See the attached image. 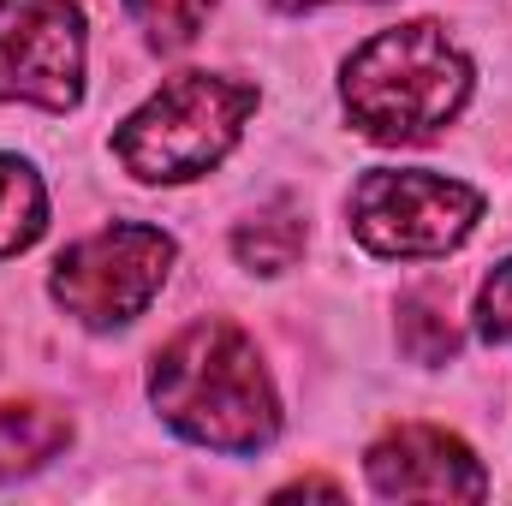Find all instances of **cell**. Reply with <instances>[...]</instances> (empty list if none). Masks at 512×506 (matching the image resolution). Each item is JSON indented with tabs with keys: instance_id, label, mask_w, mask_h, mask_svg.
I'll return each instance as SVG.
<instances>
[{
	"instance_id": "cell-14",
	"label": "cell",
	"mask_w": 512,
	"mask_h": 506,
	"mask_svg": "<svg viewBox=\"0 0 512 506\" xmlns=\"http://www.w3.org/2000/svg\"><path fill=\"white\" fill-rule=\"evenodd\" d=\"M268 6H280V12H304V6H316V0H268Z\"/></svg>"
},
{
	"instance_id": "cell-10",
	"label": "cell",
	"mask_w": 512,
	"mask_h": 506,
	"mask_svg": "<svg viewBox=\"0 0 512 506\" xmlns=\"http://www.w3.org/2000/svg\"><path fill=\"white\" fill-rule=\"evenodd\" d=\"M48 227V191L42 179L18 161V155H0V256L30 251Z\"/></svg>"
},
{
	"instance_id": "cell-4",
	"label": "cell",
	"mask_w": 512,
	"mask_h": 506,
	"mask_svg": "<svg viewBox=\"0 0 512 506\" xmlns=\"http://www.w3.org/2000/svg\"><path fill=\"white\" fill-rule=\"evenodd\" d=\"M167 268H173V239L161 227L120 221V227H102V233L78 239L60 256L54 274H48V292L84 328H126L167 286Z\"/></svg>"
},
{
	"instance_id": "cell-6",
	"label": "cell",
	"mask_w": 512,
	"mask_h": 506,
	"mask_svg": "<svg viewBox=\"0 0 512 506\" xmlns=\"http://www.w3.org/2000/svg\"><path fill=\"white\" fill-rule=\"evenodd\" d=\"M84 96L78 0H0V102L66 114Z\"/></svg>"
},
{
	"instance_id": "cell-11",
	"label": "cell",
	"mask_w": 512,
	"mask_h": 506,
	"mask_svg": "<svg viewBox=\"0 0 512 506\" xmlns=\"http://www.w3.org/2000/svg\"><path fill=\"white\" fill-rule=\"evenodd\" d=\"M399 346L417 364H447L459 352V328H453V304L435 286H417L399 298Z\"/></svg>"
},
{
	"instance_id": "cell-3",
	"label": "cell",
	"mask_w": 512,
	"mask_h": 506,
	"mask_svg": "<svg viewBox=\"0 0 512 506\" xmlns=\"http://www.w3.org/2000/svg\"><path fill=\"white\" fill-rule=\"evenodd\" d=\"M251 108V84L215 78V72H179L120 126L114 149L126 173H137L143 185H185V179H203L239 143Z\"/></svg>"
},
{
	"instance_id": "cell-12",
	"label": "cell",
	"mask_w": 512,
	"mask_h": 506,
	"mask_svg": "<svg viewBox=\"0 0 512 506\" xmlns=\"http://www.w3.org/2000/svg\"><path fill=\"white\" fill-rule=\"evenodd\" d=\"M126 6L155 48H185V42H197L215 0H126Z\"/></svg>"
},
{
	"instance_id": "cell-13",
	"label": "cell",
	"mask_w": 512,
	"mask_h": 506,
	"mask_svg": "<svg viewBox=\"0 0 512 506\" xmlns=\"http://www.w3.org/2000/svg\"><path fill=\"white\" fill-rule=\"evenodd\" d=\"M477 334L512 346V256L483 280V292H477Z\"/></svg>"
},
{
	"instance_id": "cell-2",
	"label": "cell",
	"mask_w": 512,
	"mask_h": 506,
	"mask_svg": "<svg viewBox=\"0 0 512 506\" xmlns=\"http://www.w3.org/2000/svg\"><path fill=\"white\" fill-rule=\"evenodd\" d=\"M352 126L376 143H423L471 96V60L429 18L370 36L340 78Z\"/></svg>"
},
{
	"instance_id": "cell-7",
	"label": "cell",
	"mask_w": 512,
	"mask_h": 506,
	"mask_svg": "<svg viewBox=\"0 0 512 506\" xmlns=\"http://www.w3.org/2000/svg\"><path fill=\"white\" fill-rule=\"evenodd\" d=\"M364 471H370V489L387 495V501H483L489 495V477H483L477 453L459 435L429 429V423L387 429L370 447Z\"/></svg>"
},
{
	"instance_id": "cell-9",
	"label": "cell",
	"mask_w": 512,
	"mask_h": 506,
	"mask_svg": "<svg viewBox=\"0 0 512 506\" xmlns=\"http://www.w3.org/2000/svg\"><path fill=\"white\" fill-rule=\"evenodd\" d=\"M304 251V215L298 203H268L256 209L251 221L233 233V256L251 268V274H286Z\"/></svg>"
},
{
	"instance_id": "cell-1",
	"label": "cell",
	"mask_w": 512,
	"mask_h": 506,
	"mask_svg": "<svg viewBox=\"0 0 512 506\" xmlns=\"http://www.w3.org/2000/svg\"><path fill=\"white\" fill-rule=\"evenodd\" d=\"M149 399L167 417V429L215 453H256L280 435V399L251 334L215 316L191 322L155 352Z\"/></svg>"
},
{
	"instance_id": "cell-5",
	"label": "cell",
	"mask_w": 512,
	"mask_h": 506,
	"mask_svg": "<svg viewBox=\"0 0 512 506\" xmlns=\"http://www.w3.org/2000/svg\"><path fill=\"white\" fill-rule=\"evenodd\" d=\"M483 197L423 167H376L352 191V233L376 256H447L471 239Z\"/></svg>"
},
{
	"instance_id": "cell-8",
	"label": "cell",
	"mask_w": 512,
	"mask_h": 506,
	"mask_svg": "<svg viewBox=\"0 0 512 506\" xmlns=\"http://www.w3.org/2000/svg\"><path fill=\"white\" fill-rule=\"evenodd\" d=\"M66 441H72L66 411H54V405H0V483L48 465Z\"/></svg>"
}]
</instances>
